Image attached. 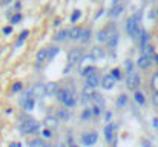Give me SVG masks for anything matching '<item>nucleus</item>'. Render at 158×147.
<instances>
[{
  "mask_svg": "<svg viewBox=\"0 0 158 147\" xmlns=\"http://www.w3.org/2000/svg\"><path fill=\"white\" fill-rule=\"evenodd\" d=\"M11 91H12L14 94H17V92H22V91H23V83H22V81H15V83L12 84Z\"/></svg>",
  "mask_w": 158,
  "mask_h": 147,
  "instance_id": "35",
  "label": "nucleus"
},
{
  "mask_svg": "<svg viewBox=\"0 0 158 147\" xmlns=\"http://www.w3.org/2000/svg\"><path fill=\"white\" fill-rule=\"evenodd\" d=\"M152 101H154V104L158 107V92H154V97H152Z\"/></svg>",
  "mask_w": 158,
  "mask_h": 147,
  "instance_id": "42",
  "label": "nucleus"
},
{
  "mask_svg": "<svg viewBox=\"0 0 158 147\" xmlns=\"http://www.w3.org/2000/svg\"><path fill=\"white\" fill-rule=\"evenodd\" d=\"M14 0H2V5H9V3H12Z\"/></svg>",
  "mask_w": 158,
  "mask_h": 147,
  "instance_id": "45",
  "label": "nucleus"
},
{
  "mask_svg": "<svg viewBox=\"0 0 158 147\" xmlns=\"http://www.w3.org/2000/svg\"><path fill=\"white\" fill-rule=\"evenodd\" d=\"M31 91H32V95H34V97H37V98L46 97V94H45V84H40V83H39V84H35Z\"/></svg>",
  "mask_w": 158,
  "mask_h": 147,
  "instance_id": "18",
  "label": "nucleus"
},
{
  "mask_svg": "<svg viewBox=\"0 0 158 147\" xmlns=\"http://www.w3.org/2000/svg\"><path fill=\"white\" fill-rule=\"evenodd\" d=\"M60 88H58V84L57 83H54V81H49V83H46L45 84V94L48 95V97H54L55 94H57V91H58Z\"/></svg>",
  "mask_w": 158,
  "mask_h": 147,
  "instance_id": "16",
  "label": "nucleus"
},
{
  "mask_svg": "<svg viewBox=\"0 0 158 147\" xmlns=\"http://www.w3.org/2000/svg\"><path fill=\"white\" fill-rule=\"evenodd\" d=\"M121 12H123V6H121V5H115V6H112V8H110L109 15H110V17H114V18H117V17H120V15H121Z\"/></svg>",
  "mask_w": 158,
  "mask_h": 147,
  "instance_id": "23",
  "label": "nucleus"
},
{
  "mask_svg": "<svg viewBox=\"0 0 158 147\" xmlns=\"http://www.w3.org/2000/svg\"><path fill=\"white\" fill-rule=\"evenodd\" d=\"M55 97H57V100H58L66 109H72V107H75V104H77L75 89H74V88H69V84H68V88H60V89L57 91Z\"/></svg>",
  "mask_w": 158,
  "mask_h": 147,
  "instance_id": "1",
  "label": "nucleus"
},
{
  "mask_svg": "<svg viewBox=\"0 0 158 147\" xmlns=\"http://www.w3.org/2000/svg\"><path fill=\"white\" fill-rule=\"evenodd\" d=\"M91 39H92V32H91V29H88V28H85V29H81V35H80V42H81L83 45H88V43L91 42Z\"/></svg>",
  "mask_w": 158,
  "mask_h": 147,
  "instance_id": "19",
  "label": "nucleus"
},
{
  "mask_svg": "<svg viewBox=\"0 0 158 147\" xmlns=\"http://www.w3.org/2000/svg\"><path fill=\"white\" fill-rule=\"evenodd\" d=\"M127 104V97L124 95V94H121L120 97H118V100H117V106L118 107H124Z\"/></svg>",
  "mask_w": 158,
  "mask_h": 147,
  "instance_id": "37",
  "label": "nucleus"
},
{
  "mask_svg": "<svg viewBox=\"0 0 158 147\" xmlns=\"http://www.w3.org/2000/svg\"><path fill=\"white\" fill-rule=\"evenodd\" d=\"M154 127H155V129H158V120H157V118H154Z\"/></svg>",
  "mask_w": 158,
  "mask_h": 147,
  "instance_id": "46",
  "label": "nucleus"
},
{
  "mask_svg": "<svg viewBox=\"0 0 158 147\" xmlns=\"http://www.w3.org/2000/svg\"><path fill=\"white\" fill-rule=\"evenodd\" d=\"M28 35H29V31H28V29H23V31L20 32V35H19L17 42H15V48H20V46L25 43V40L28 39Z\"/></svg>",
  "mask_w": 158,
  "mask_h": 147,
  "instance_id": "22",
  "label": "nucleus"
},
{
  "mask_svg": "<svg viewBox=\"0 0 158 147\" xmlns=\"http://www.w3.org/2000/svg\"><path fill=\"white\" fill-rule=\"evenodd\" d=\"M97 72V67L95 66H86V67H83L81 69V77H89V75H92V74H95Z\"/></svg>",
  "mask_w": 158,
  "mask_h": 147,
  "instance_id": "27",
  "label": "nucleus"
},
{
  "mask_svg": "<svg viewBox=\"0 0 158 147\" xmlns=\"http://www.w3.org/2000/svg\"><path fill=\"white\" fill-rule=\"evenodd\" d=\"M68 147H80V146H77V144H74V143H72V144H68Z\"/></svg>",
  "mask_w": 158,
  "mask_h": 147,
  "instance_id": "49",
  "label": "nucleus"
},
{
  "mask_svg": "<svg viewBox=\"0 0 158 147\" xmlns=\"http://www.w3.org/2000/svg\"><path fill=\"white\" fill-rule=\"evenodd\" d=\"M20 104H22V107H23L26 112H32V110H34V107H35V98L32 95V91L23 92V95L20 98Z\"/></svg>",
  "mask_w": 158,
  "mask_h": 147,
  "instance_id": "4",
  "label": "nucleus"
},
{
  "mask_svg": "<svg viewBox=\"0 0 158 147\" xmlns=\"http://www.w3.org/2000/svg\"><path fill=\"white\" fill-rule=\"evenodd\" d=\"M45 147H55V146H54V144H49V143H46V144H45Z\"/></svg>",
  "mask_w": 158,
  "mask_h": 147,
  "instance_id": "50",
  "label": "nucleus"
},
{
  "mask_svg": "<svg viewBox=\"0 0 158 147\" xmlns=\"http://www.w3.org/2000/svg\"><path fill=\"white\" fill-rule=\"evenodd\" d=\"M157 15H158V11H157Z\"/></svg>",
  "mask_w": 158,
  "mask_h": 147,
  "instance_id": "54",
  "label": "nucleus"
},
{
  "mask_svg": "<svg viewBox=\"0 0 158 147\" xmlns=\"http://www.w3.org/2000/svg\"><path fill=\"white\" fill-rule=\"evenodd\" d=\"M114 132H115V124L112 123H107V126L105 127L103 133H105V140L107 143H112L114 141Z\"/></svg>",
  "mask_w": 158,
  "mask_h": 147,
  "instance_id": "12",
  "label": "nucleus"
},
{
  "mask_svg": "<svg viewBox=\"0 0 158 147\" xmlns=\"http://www.w3.org/2000/svg\"><path fill=\"white\" fill-rule=\"evenodd\" d=\"M28 147H45V140H42V138H29L28 140Z\"/></svg>",
  "mask_w": 158,
  "mask_h": 147,
  "instance_id": "21",
  "label": "nucleus"
},
{
  "mask_svg": "<svg viewBox=\"0 0 158 147\" xmlns=\"http://www.w3.org/2000/svg\"><path fill=\"white\" fill-rule=\"evenodd\" d=\"M80 35H81V28L72 26L71 29H68V40L77 42V40H80Z\"/></svg>",
  "mask_w": 158,
  "mask_h": 147,
  "instance_id": "9",
  "label": "nucleus"
},
{
  "mask_svg": "<svg viewBox=\"0 0 158 147\" xmlns=\"http://www.w3.org/2000/svg\"><path fill=\"white\" fill-rule=\"evenodd\" d=\"M80 17H81V11H80V9H75V11L71 14V18H69V20H71V23H77Z\"/></svg>",
  "mask_w": 158,
  "mask_h": 147,
  "instance_id": "33",
  "label": "nucleus"
},
{
  "mask_svg": "<svg viewBox=\"0 0 158 147\" xmlns=\"http://www.w3.org/2000/svg\"><path fill=\"white\" fill-rule=\"evenodd\" d=\"M115 81H121L123 80V74H121V71H120V67H114L112 71H110V74H109Z\"/></svg>",
  "mask_w": 158,
  "mask_h": 147,
  "instance_id": "28",
  "label": "nucleus"
},
{
  "mask_svg": "<svg viewBox=\"0 0 158 147\" xmlns=\"http://www.w3.org/2000/svg\"><path fill=\"white\" fill-rule=\"evenodd\" d=\"M80 140H81V144H83V146L91 147L98 141V133H97V132H88V133H83V135L80 137Z\"/></svg>",
  "mask_w": 158,
  "mask_h": 147,
  "instance_id": "5",
  "label": "nucleus"
},
{
  "mask_svg": "<svg viewBox=\"0 0 158 147\" xmlns=\"http://www.w3.org/2000/svg\"><path fill=\"white\" fill-rule=\"evenodd\" d=\"M17 147H23V146H22V144H20V143H17Z\"/></svg>",
  "mask_w": 158,
  "mask_h": 147,
  "instance_id": "53",
  "label": "nucleus"
},
{
  "mask_svg": "<svg viewBox=\"0 0 158 147\" xmlns=\"http://www.w3.org/2000/svg\"><path fill=\"white\" fill-rule=\"evenodd\" d=\"M42 137L46 138V140H51V138H52V132H51V129H43V130H42Z\"/></svg>",
  "mask_w": 158,
  "mask_h": 147,
  "instance_id": "40",
  "label": "nucleus"
},
{
  "mask_svg": "<svg viewBox=\"0 0 158 147\" xmlns=\"http://www.w3.org/2000/svg\"><path fill=\"white\" fill-rule=\"evenodd\" d=\"M91 55L94 57V60L103 58V57H105V49L102 48V46H95V48H92V54H91Z\"/></svg>",
  "mask_w": 158,
  "mask_h": 147,
  "instance_id": "24",
  "label": "nucleus"
},
{
  "mask_svg": "<svg viewBox=\"0 0 158 147\" xmlns=\"http://www.w3.org/2000/svg\"><path fill=\"white\" fill-rule=\"evenodd\" d=\"M46 60H48V48L45 49H40L39 52H37V55H35V61H37V67H40L43 63H46Z\"/></svg>",
  "mask_w": 158,
  "mask_h": 147,
  "instance_id": "14",
  "label": "nucleus"
},
{
  "mask_svg": "<svg viewBox=\"0 0 158 147\" xmlns=\"http://www.w3.org/2000/svg\"><path fill=\"white\" fill-rule=\"evenodd\" d=\"M100 77L97 75V72L95 74H92V75H89L88 78H86V84H85V89H95L98 84H100Z\"/></svg>",
  "mask_w": 158,
  "mask_h": 147,
  "instance_id": "8",
  "label": "nucleus"
},
{
  "mask_svg": "<svg viewBox=\"0 0 158 147\" xmlns=\"http://www.w3.org/2000/svg\"><path fill=\"white\" fill-rule=\"evenodd\" d=\"M9 147H17V143H11V144H9Z\"/></svg>",
  "mask_w": 158,
  "mask_h": 147,
  "instance_id": "51",
  "label": "nucleus"
},
{
  "mask_svg": "<svg viewBox=\"0 0 158 147\" xmlns=\"http://www.w3.org/2000/svg\"><path fill=\"white\" fill-rule=\"evenodd\" d=\"M102 88L106 89V91H110V89H114V84H115V80L110 77V75H105L103 78H102Z\"/></svg>",
  "mask_w": 158,
  "mask_h": 147,
  "instance_id": "17",
  "label": "nucleus"
},
{
  "mask_svg": "<svg viewBox=\"0 0 158 147\" xmlns=\"http://www.w3.org/2000/svg\"><path fill=\"white\" fill-rule=\"evenodd\" d=\"M43 124H45V127L46 129H57L58 127V120L55 118V116H52V115H48V116H45V120H43Z\"/></svg>",
  "mask_w": 158,
  "mask_h": 147,
  "instance_id": "11",
  "label": "nucleus"
},
{
  "mask_svg": "<svg viewBox=\"0 0 158 147\" xmlns=\"http://www.w3.org/2000/svg\"><path fill=\"white\" fill-rule=\"evenodd\" d=\"M112 31H114L112 28H103V29H100L98 34H97V40H98L100 43H106Z\"/></svg>",
  "mask_w": 158,
  "mask_h": 147,
  "instance_id": "15",
  "label": "nucleus"
},
{
  "mask_svg": "<svg viewBox=\"0 0 158 147\" xmlns=\"http://www.w3.org/2000/svg\"><path fill=\"white\" fill-rule=\"evenodd\" d=\"M81 57H83V52H81V49H71L69 52H68V63L69 64H75V63H78L80 60H81Z\"/></svg>",
  "mask_w": 158,
  "mask_h": 147,
  "instance_id": "7",
  "label": "nucleus"
},
{
  "mask_svg": "<svg viewBox=\"0 0 158 147\" xmlns=\"http://www.w3.org/2000/svg\"><path fill=\"white\" fill-rule=\"evenodd\" d=\"M143 147H154V146L151 144V141H148V140H146V141H143Z\"/></svg>",
  "mask_w": 158,
  "mask_h": 147,
  "instance_id": "44",
  "label": "nucleus"
},
{
  "mask_svg": "<svg viewBox=\"0 0 158 147\" xmlns=\"http://www.w3.org/2000/svg\"><path fill=\"white\" fill-rule=\"evenodd\" d=\"M55 118H57L58 121H68V120L71 118V110H68L66 107H60V109H57V112H55Z\"/></svg>",
  "mask_w": 158,
  "mask_h": 147,
  "instance_id": "10",
  "label": "nucleus"
},
{
  "mask_svg": "<svg viewBox=\"0 0 158 147\" xmlns=\"http://www.w3.org/2000/svg\"><path fill=\"white\" fill-rule=\"evenodd\" d=\"M143 55H146V57H149V58H154V55H155V52H154V46L152 45H144L143 46Z\"/></svg>",
  "mask_w": 158,
  "mask_h": 147,
  "instance_id": "29",
  "label": "nucleus"
},
{
  "mask_svg": "<svg viewBox=\"0 0 158 147\" xmlns=\"http://www.w3.org/2000/svg\"><path fill=\"white\" fill-rule=\"evenodd\" d=\"M58 52H60V49L57 48V46H51V48H48V60H54V57H55Z\"/></svg>",
  "mask_w": 158,
  "mask_h": 147,
  "instance_id": "31",
  "label": "nucleus"
},
{
  "mask_svg": "<svg viewBox=\"0 0 158 147\" xmlns=\"http://www.w3.org/2000/svg\"><path fill=\"white\" fill-rule=\"evenodd\" d=\"M54 40H55V42H64V40H68V29L58 31V32L54 35Z\"/></svg>",
  "mask_w": 158,
  "mask_h": 147,
  "instance_id": "26",
  "label": "nucleus"
},
{
  "mask_svg": "<svg viewBox=\"0 0 158 147\" xmlns=\"http://www.w3.org/2000/svg\"><path fill=\"white\" fill-rule=\"evenodd\" d=\"M55 147H66V146H64L63 143H60V144H57V146H55Z\"/></svg>",
  "mask_w": 158,
  "mask_h": 147,
  "instance_id": "52",
  "label": "nucleus"
},
{
  "mask_svg": "<svg viewBox=\"0 0 158 147\" xmlns=\"http://www.w3.org/2000/svg\"><path fill=\"white\" fill-rule=\"evenodd\" d=\"M141 28H140V23L134 18V17H129L126 20V32L129 34L131 39H140V34H141Z\"/></svg>",
  "mask_w": 158,
  "mask_h": 147,
  "instance_id": "3",
  "label": "nucleus"
},
{
  "mask_svg": "<svg viewBox=\"0 0 158 147\" xmlns=\"http://www.w3.org/2000/svg\"><path fill=\"white\" fill-rule=\"evenodd\" d=\"M148 40H149V34L143 29L141 34H140V45H141V48H143L144 45H148Z\"/></svg>",
  "mask_w": 158,
  "mask_h": 147,
  "instance_id": "30",
  "label": "nucleus"
},
{
  "mask_svg": "<svg viewBox=\"0 0 158 147\" xmlns=\"http://www.w3.org/2000/svg\"><path fill=\"white\" fill-rule=\"evenodd\" d=\"M91 112H92V116H100L102 115V107L97 106V104H94V107L91 109Z\"/></svg>",
  "mask_w": 158,
  "mask_h": 147,
  "instance_id": "39",
  "label": "nucleus"
},
{
  "mask_svg": "<svg viewBox=\"0 0 158 147\" xmlns=\"http://www.w3.org/2000/svg\"><path fill=\"white\" fill-rule=\"evenodd\" d=\"M151 86L154 89V92H158V71L152 75V80H151Z\"/></svg>",
  "mask_w": 158,
  "mask_h": 147,
  "instance_id": "32",
  "label": "nucleus"
},
{
  "mask_svg": "<svg viewBox=\"0 0 158 147\" xmlns=\"http://www.w3.org/2000/svg\"><path fill=\"white\" fill-rule=\"evenodd\" d=\"M137 64H138L140 69H149L151 64H152V58H149V57H146V55L141 54L138 57V60H137Z\"/></svg>",
  "mask_w": 158,
  "mask_h": 147,
  "instance_id": "13",
  "label": "nucleus"
},
{
  "mask_svg": "<svg viewBox=\"0 0 158 147\" xmlns=\"http://www.w3.org/2000/svg\"><path fill=\"white\" fill-rule=\"evenodd\" d=\"M22 18H23V15H22V12H15L12 17H11V25H17L19 22H22Z\"/></svg>",
  "mask_w": 158,
  "mask_h": 147,
  "instance_id": "34",
  "label": "nucleus"
},
{
  "mask_svg": "<svg viewBox=\"0 0 158 147\" xmlns=\"http://www.w3.org/2000/svg\"><path fill=\"white\" fill-rule=\"evenodd\" d=\"M134 100H135L140 106H144V104H146V97H144V94H143L141 91H135V94H134Z\"/></svg>",
  "mask_w": 158,
  "mask_h": 147,
  "instance_id": "25",
  "label": "nucleus"
},
{
  "mask_svg": "<svg viewBox=\"0 0 158 147\" xmlns=\"http://www.w3.org/2000/svg\"><path fill=\"white\" fill-rule=\"evenodd\" d=\"M60 23H61V22H60V20H55V22H54V26H58V25H60Z\"/></svg>",
  "mask_w": 158,
  "mask_h": 147,
  "instance_id": "48",
  "label": "nucleus"
},
{
  "mask_svg": "<svg viewBox=\"0 0 158 147\" xmlns=\"http://www.w3.org/2000/svg\"><path fill=\"white\" fill-rule=\"evenodd\" d=\"M19 130L22 135H32L40 130V123L37 120H26L19 126Z\"/></svg>",
  "mask_w": 158,
  "mask_h": 147,
  "instance_id": "2",
  "label": "nucleus"
},
{
  "mask_svg": "<svg viewBox=\"0 0 158 147\" xmlns=\"http://www.w3.org/2000/svg\"><path fill=\"white\" fill-rule=\"evenodd\" d=\"M124 67H126V74H132L134 72V63H132V60H126L124 61Z\"/></svg>",
  "mask_w": 158,
  "mask_h": 147,
  "instance_id": "38",
  "label": "nucleus"
},
{
  "mask_svg": "<svg viewBox=\"0 0 158 147\" xmlns=\"http://www.w3.org/2000/svg\"><path fill=\"white\" fill-rule=\"evenodd\" d=\"M140 86V77L138 74L132 72V74H127L126 75V88L127 89H137Z\"/></svg>",
  "mask_w": 158,
  "mask_h": 147,
  "instance_id": "6",
  "label": "nucleus"
},
{
  "mask_svg": "<svg viewBox=\"0 0 158 147\" xmlns=\"http://www.w3.org/2000/svg\"><path fill=\"white\" fill-rule=\"evenodd\" d=\"M80 118H81L83 121H88V120H91V118H92V112H91V109H85V110L81 112Z\"/></svg>",
  "mask_w": 158,
  "mask_h": 147,
  "instance_id": "36",
  "label": "nucleus"
},
{
  "mask_svg": "<svg viewBox=\"0 0 158 147\" xmlns=\"http://www.w3.org/2000/svg\"><path fill=\"white\" fill-rule=\"evenodd\" d=\"M105 118H106V123H110V118H112V113H110V112H106Z\"/></svg>",
  "mask_w": 158,
  "mask_h": 147,
  "instance_id": "43",
  "label": "nucleus"
},
{
  "mask_svg": "<svg viewBox=\"0 0 158 147\" xmlns=\"http://www.w3.org/2000/svg\"><path fill=\"white\" fill-rule=\"evenodd\" d=\"M118 39H120V37H118L117 31L114 29V31L110 32V35H109L107 42H106V43H107V46H109V48H112V49H114L115 46H117V43H118Z\"/></svg>",
  "mask_w": 158,
  "mask_h": 147,
  "instance_id": "20",
  "label": "nucleus"
},
{
  "mask_svg": "<svg viewBox=\"0 0 158 147\" xmlns=\"http://www.w3.org/2000/svg\"><path fill=\"white\" fill-rule=\"evenodd\" d=\"M152 60H154V61L158 64V54H155V55H154V58H152Z\"/></svg>",
  "mask_w": 158,
  "mask_h": 147,
  "instance_id": "47",
  "label": "nucleus"
},
{
  "mask_svg": "<svg viewBox=\"0 0 158 147\" xmlns=\"http://www.w3.org/2000/svg\"><path fill=\"white\" fill-rule=\"evenodd\" d=\"M2 31H3L5 35H9V34H12V26H5Z\"/></svg>",
  "mask_w": 158,
  "mask_h": 147,
  "instance_id": "41",
  "label": "nucleus"
}]
</instances>
